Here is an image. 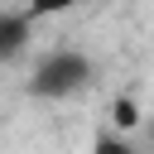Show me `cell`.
<instances>
[{
    "label": "cell",
    "mask_w": 154,
    "mask_h": 154,
    "mask_svg": "<svg viewBox=\"0 0 154 154\" xmlns=\"http://www.w3.org/2000/svg\"><path fill=\"white\" fill-rule=\"evenodd\" d=\"M116 125H120V130H130V125H140V106H135L130 96H120V101H116Z\"/></svg>",
    "instance_id": "cell-5"
},
{
    "label": "cell",
    "mask_w": 154,
    "mask_h": 154,
    "mask_svg": "<svg viewBox=\"0 0 154 154\" xmlns=\"http://www.w3.org/2000/svg\"><path fill=\"white\" fill-rule=\"evenodd\" d=\"M29 14H10V10H0V63H10V58H19L24 48H29Z\"/></svg>",
    "instance_id": "cell-2"
},
{
    "label": "cell",
    "mask_w": 154,
    "mask_h": 154,
    "mask_svg": "<svg viewBox=\"0 0 154 154\" xmlns=\"http://www.w3.org/2000/svg\"><path fill=\"white\" fill-rule=\"evenodd\" d=\"M91 154H135V144L120 140V135H111V130H101V135L91 140Z\"/></svg>",
    "instance_id": "cell-3"
},
{
    "label": "cell",
    "mask_w": 154,
    "mask_h": 154,
    "mask_svg": "<svg viewBox=\"0 0 154 154\" xmlns=\"http://www.w3.org/2000/svg\"><path fill=\"white\" fill-rule=\"evenodd\" d=\"M77 0H29V19H43V14H63V10H72Z\"/></svg>",
    "instance_id": "cell-4"
},
{
    "label": "cell",
    "mask_w": 154,
    "mask_h": 154,
    "mask_svg": "<svg viewBox=\"0 0 154 154\" xmlns=\"http://www.w3.org/2000/svg\"><path fill=\"white\" fill-rule=\"evenodd\" d=\"M87 82H91V58L77 53V48H58V53H48V58L34 67L29 96H38V101H63V96L82 91Z\"/></svg>",
    "instance_id": "cell-1"
}]
</instances>
